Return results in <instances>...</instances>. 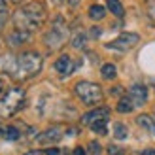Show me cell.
Instances as JSON below:
<instances>
[{"label":"cell","mask_w":155,"mask_h":155,"mask_svg":"<svg viewBox=\"0 0 155 155\" xmlns=\"http://www.w3.org/2000/svg\"><path fill=\"white\" fill-rule=\"evenodd\" d=\"M45 12L44 4L40 2H30L27 6L19 8L17 12L13 13V25L17 30H25V32H32V30L40 28L45 21Z\"/></svg>","instance_id":"6da1fadb"},{"label":"cell","mask_w":155,"mask_h":155,"mask_svg":"<svg viewBox=\"0 0 155 155\" xmlns=\"http://www.w3.org/2000/svg\"><path fill=\"white\" fill-rule=\"evenodd\" d=\"M42 70V57L36 51H25L15 61V78H32Z\"/></svg>","instance_id":"7a4b0ae2"},{"label":"cell","mask_w":155,"mask_h":155,"mask_svg":"<svg viewBox=\"0 0 155 155\" xmlns=\"http://www.w3.org/2000/svg\"><path fill=\"white\" fill-rule=\"evenodd\" d=\"M23 106H25V93L21 89H10L0 98V115L2 117H12Z\"/></svg>","instance_id":"3957f363"},{"label":"cell","mask_w":155,"mask_h":155,"mask_svg":"<svg viewBox=\"0 0 155 155\" xmlns=\"http://www.w3.org/2000/svg\"><path fill=\"white\" fill-rule=\"evenodd\" d=\"M74 91H76V95L80 97L81 102L89 104V106H93V104H97V102L102 100V89H100V85H97V83L80 81V83L76 85Z\"/></svg>","instance_id":"277c9868"},{"label":"cell","mask_w":155,"mask_h":155,"mask_svg":"<svg viewBox=\"0 0 155 155\" xmlns=\"http://www.w3.org/2000/svg\"><path fill=\"white\" fill-rule=\"evenodd\" d=\"M66 38H68V28L64 25V21L63 19H57L55 23H53V27L48 34H45V45H48L49 49H59L61 45H63L66 42Z\"/></svg>","instance_id":"5b68a950"},{"label":"cell","mask_w":155,"mask_h":155,"mask_svg":"<svg viewBox=\"0 0 155 155\" xmlns=\"http://www.w3.org/2000/svg\"><path fill=\"white\" fill-rule=\"evenodd\" d=\"M140 42V36L138 34H133V32H123L117 40H114L108 44V48H112V49H119V51H127L130 48H134V45Z\"/></svg>","instance_id":"8992f818"},{"label":"cell","mask_w":155,"mask_h":155,"mask_svg":"<svg viewBox=\"0 0 155 155\" xmlns=\"http://www.w3.org/2000/svg\"><path fill=\"white\" fill-rule=\"evenodd\" d=\"M74 68H76V64L68 55H63V57H59V61H55V70L61 76H70L74 72Z\"/></svg>","instance_id":"52a82bcc"},{"label":"cell","mask_w":155,"mask_h":155,"mask_svg":"<svg viewBox=\"0 0 155 155\" xmlns=\"http://www.w3.org/2000/svg\"><path fill=\"white\" fill-rule=\"evenodd\" d=\"M148 98V91H146L144 85H133L130 87V100H133L134 106H142Z\"/></svg>","instance_id":"ba28073f"},{"label":"cell","mask_w":155,"mask_h":155,"mask_svg":"<svg viewBox=\"0 0 155 155\" xmlns=\"http://www.w3.org/2000/svg\"><path fill=\"white\" fill-rule=\"evenodd\" d=\"M108 114H110V110H108V108H98V110H93V112H89V114H85L83 117H81V121L85 123V125H93L95 121L106 119Z\"/></svg>","instance_id":"9c48e42d"},{"label":"cell","mask_w":155,"mask_h":155,"mask_svg":"<svg viewBox=\"0 0 155 155\" xmlns=\"http://www.w3.org/2000/svg\"><path fill=\"white\" fill-rule=\"evenodd\" d=\"M63 127H51V129H48L45 133L38 138L40 142H44V144H49V142H57V140H61L63 138Z\"/></svg>","instance_id":"30bf717a"},{"label":"cell","mask_w":155,"mask_h":155,"mask_svg":"<svg viewBox=\"0 0 155 155\" xmlns=\"http://www.w3.org/2000/svg\"><path fill=\"white\" fill-rule=\"evenodd\" d=\"M106 6H108V10H110L115 17H123V13H125V10H123V4L119 2V0H108Z\"/></svg>","instance_id":"8fae6325"},{"label":"cell","mask_w":155,"mask_h":155,"mask_svg":"<svg viewBox=\"0 0 155 155\" xmlns=\"http://www.w3.org/2000/svg\"><path fill=\"white\" fill-rule=\"evenodd\" d=\"M104 13H106V10H104V6H100V4H93L89 8V17L95 19V21H100L104 17Z\"/></svg>","instance_id":"7c38bea8"},{"label":"cell","mask_w":155,"mask_h":155,"mask_svg":"<svg viewBox=\"0 0 155 155\" xmlns=\"http://www.w3.org/2000/svg\"><path fill=\"white\" fill-rule=\"evenodd\" d=\"M136 121H138V125H140V127L148 129L151 134H155V121L150 117V115H140V117H138Z\"/></svg>","instance_id":"4fadbf2b"},{"label":"cell","mask_w":155,"mask_h":155,"mask_svg":"<svg viewBox=\"0 0 155 155\" xmlns=\"http://www.w3.org/2000/svg\"><path fill=\"white\" fill-rule=\"evenodd\" d=\"M13 45H19V44H23V42H27L28 40V32H25V30H15V32L8 38Z\"/></svg>","instance_id":"5bb4252c"},{"label":"cell","mask_w":155,"mask_h":155,"mask_svg":"<svg viewBox=\"0 0 155 155\" xmlns=\"http://www.w3.org/2000/svg\"><path fill=\"white\" fill-rule=\"evenodd\" d=\"M133 108H134V106H133V100H130V98H121L119 104H117V112H121V114H129Z\"/></svg>","instance_id":"9a60e30c"},{"label":"cell","mask_w":155,"mask_h":155,"mask_svg":"<svg viewBox=\"0 0 155 155\" xmlns=\"http://www.w3.org/2000/svg\"><path fill=\"white\" fill-rule=\"evenodd\" d=\"M114 136L119 138V140H123V138H127V127L121 125V123H115L114 127Z\"/></svg>","instance_id":"2e32d148"},{"label":"cell","mask_w":155,"mask_h":155,"mask_svg":"<svg viewBox=\"0 0 155 155\" xmlns=\"http://www.w3.org/2000/svg\"><path fill=\"white\" fill-rule=\"evenodd\" d=\"M115 74H117V70H115L114 64H104V66H102V76L106 78V80H112V78H115Z\"/></svg>","instance_id":"e0dca14e"},{"label":"cell","mask_w":155,"mask_h":155,"mask_svg":"<svg viewBox=\"0 0 155 155\" xmlns=\"http://www.w3.org/2000/svg\"><path fill=\"white\" fill-rule=\"evenodd\" d=\"M91 129L95 130L97 134H106V119H100V121H95L91 125Z\"/></svg>","instance_id":"ac0fdd59"},{"label":"cell","mask_w":155,"mask_h":155,"mask_svg":"<svg viewBox=\"0 0 155 155\" xmlns=\"http://www.w3.org/2000/svg\"><path fill=\"white\" fill-rule=\"evenodd\" d=\"M4 138H8V140H17V138H19V130L15 127H6Z\"/></svg>","instance_id":"d6986e66"},{"label":"cell","mask_w":155,"mask_h":155,"mask_svg":"<svg viewBox=\"0 0 155 155\" xmlns=\"http://www.w3.org/2000/svg\"><path fill=\"white\" fill-rule=\"evenodd\" d=\"M83 44H85V34L83 32H80V34H76L74 38H72V45L76 49H80V48H83Z\"/></svg>","instance_id":"ffe728a7"},{"label":"cell","mask_w":155,"mask_h":155,"mask_svg":"<svg viewBox=\"0 0 155 155\" xmlns=\"http://www.w3.org/2000/svg\"><path fill=\"white\" fill-rule=\"evenodd\" d=\"M148 15L155 21V0H148Z\"/></svg>","instance_id":"44dd1931"},{"label":"cell","mask_w":155,"mask_h":155,"mask_svg":"<svg viewBox=\"0 0 155 155\" xmlns=\"http://www.w3.org/2000/svg\"><path fill=\"white\" fill-rule=\"evenodd\" d=\"M6 23H8V12L6 10H0V30L4 28Z\"/></svg>","instance_id":"7402d4cb"},{"label":"cell","mask_w":155,"mask_h":155,"mask_svg":"<svg viewBox=\"0 0 155 155\" xmlns=\"http://www.w3.org/2000/svg\"><path fill=\"white\" fill-rule=\"evenodd\" d=\"M89 148H91V153H93V155H98L100 150H102V148H100V144H97V142H91Z\"/></svg>","instance_id":"603a6c76"},{"label":"cell","mask_w":155,"mask_h":155,"mask_svg":"<svg viewBox=\"0 0 155 155\" xmlns=\"http://www.w3.org/2000/svg\"><path fill=\"white\" fill-rule=\"evenodd\" d=\"M100 34H102V30H100L98 27H93V28H91V36H93V38H98Z\"/></svg>","instance_id":"cb8c5ba5"},{"label":"cell","mask_w":155,"mask_h":155,"mask_svg":"<svg viewBox=\"0 0 155 155\" xmlns=\"http://www.w3.org/2000/svg\"><path fill=\"white\" fill-rule=\"evenodd\" d=\"M45 155H61V150H57V148H49V150H45Z\"/></svg>","instance_id":"d4e9b609"},{"label":"cell","mask_w":155,"mask_h":155,"mask_svg":"<svg viewBox=\"0 0 155 155\" xmlns=\"http://www.w3.org/2000/svg\"><path fill=\"white\" fill-rule=\"evenodd\" d=\"M108 151H110V155H119V153H121V150L115 148V146H110V148H108Z\"/></svg>","instance_id":"484cf974"},{"label":"cell","mask_w":155,"mask_h":155,"mask_svg":"<svg viewBox=\"0 0 155 155\" xmlns=\"http://www.w3.org/2000/svg\"><path fill=\"white\" fill-rule=\"evenodd\" d=\"M121 93H123V89H121V87H114V89H112V95H114V97H119Z\"/></svg>","instance_id":"4316f807"},{"label":"cell","mask_w":155,"mask_h":155,"mask_svg":"<svg viewBox=\"0 0 155 155\" xmlns=\"http://www.w3.org/2000/svg\"><path fill=\"white\" fill-rule=\"evenodd\" d=\"M25 155H45L44 151H40V150H32V151H27Z\"/></svg>","instance_id":"83f0119b"},{"label":"cell","mask_w":155,"mask_h":155,"mask_svg":"<svg viewBox=\"0 0 155 155\" xmlns=\"http://www.w3.org/2000/svg\"><path fill=\"white\" fill-rule=\"evenodd\" d=\"M74 155H87V153H85L83 148H76V150H74Z\"/></svg>","instance_id":"f1b7e54d"},{"label":"cell","mask_w":155,"mask_h":155,"mask_svg":"<svg viewBox=\"0 0 155 155\" xmlns=\"http://www.w3.org/2000/svg\"><path fill=\"white\" fill-rule=\"evenodd\" d=\"M142 155H155V151L153 150H146V151H142Z\"/></svg>","instance_id":"f546056e"},{"label":"cell","mask_w":155,"mask_h":155,"mask_svg":"<svg viewBox=\"0 0 155 155\" xmlns=\"http://www.w3.org/2000/svg\"><path fill=\"white\" fill-rule=\"evenodd\" d=\"M68 4H70V6H78V0H68Z\"/></svg>","instance_id":"4dcf8cb0"},{"label":"cell","mask_w":155,"mask_h":155,"mask_svg":"<svg viewBox=\"0 0 155 155\" xmlns=\"http://www.w3.org/2000/svg\"><path fill=\"white\" fill-rule=\"evenodd\" d=\"M4 133H6V129H4L2 125H0V136H4Z\"/></svg>","instance_id":"1f68e13d"},{"label":"cell","mask_w":155,"mask_h":155,"mask_svg":"<svg viewBox=\"0 0 155 155\" xmlns=\"http://www.w3.org/2000/svg\"><path fill=\"white\" fill-rule=\"evenodd\" d=\"M0 93H4V83L0 81Z\"/></svg>","instance_id":"d6a6232c"},{"label":"cell","mask_w":155,"mask_h":155,"mask_svg":"<svg viewBox=\"0 0 155 155\" xmlns=\"http://www.w3.org/2000/svg\"><path fill=\"white\" fill-rule=\"evenodd\" d=\"M10 2H13V4H19V2H23V0H10Z\"/></svg>","instance_id":"836d02e7"},{"label":"cell","mask_w":155,"mask_h":155,"mask_svg":"<svg viewBox=\"0 0 155 155\" xmlns=\"http://www.w3.org/2000/svg\"><path fill=\"white\" fill-rule=\"evenodd\" d=\"M53 2H57V4H59V2H63V0H53Z\"/></svg>","instance_id":"e575fe53"}]
</instances>
